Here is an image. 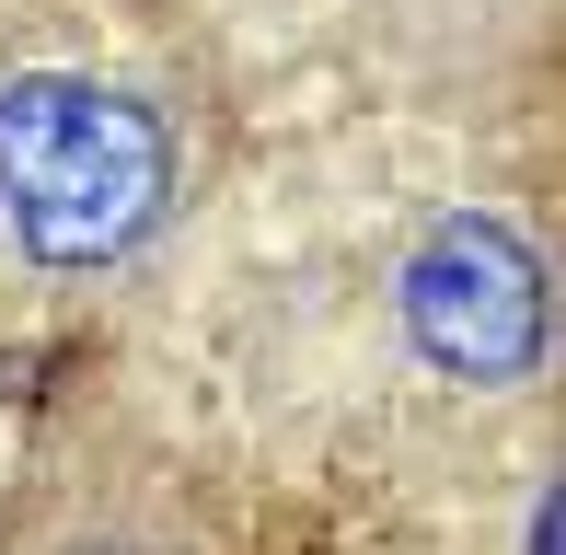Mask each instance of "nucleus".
I'll return each mask as SVG.
<instances>
[{"mask_svg":"<svg viewBox=\"0 0 566 555\" xmlns=\"http://www.w3.org/2000/svg\"><path fill=\"white\" fill-rule=\"evenodd\" d=\"M394 324L417 370L462 394H509L555 359V266L497 209H440L394 266Z\"/></svg>","mask_w":566,"mask_h":555,"instance_id":"2","label":"nucleus"},{"mask_svg":"<svg viewBox=\"0 0 566 555\" xmlns=\"http://www.w3.org/2000/svg\"><path fill=\"white\" fill-rule=\"evenodd\" d=\"M174 116L105 70L0 82V243L35 278H105L174 220Z\"/></svg>","mask_w":566,"mask_h":555,"instance_id":"1","label":"nucleus"}]
</instances>
